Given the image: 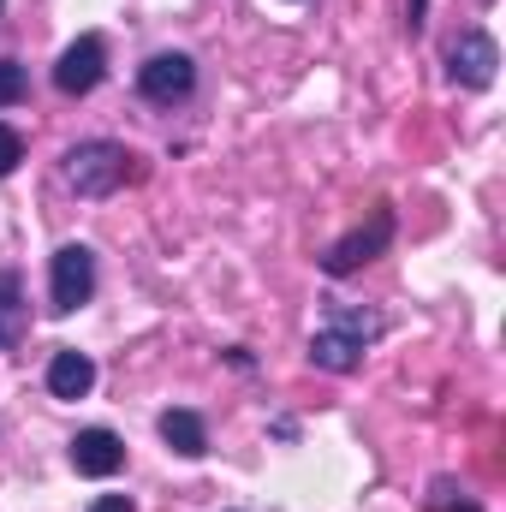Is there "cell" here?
Returning <instances> with one entry per match:
<instances>
[{"mask_svg": "<svg viewBox=\"0 0 506 512\" xmlns=\"http://www.w3.org/2000/svg\"><path fill=\"white\" fill-rule=\"evenodd\" d=\"M381 334V316L358 310V304H334L328 322L310 334V364L328 370V376H352L364 364V346Z\"/></svg>", "mask_w": 506, "mask_h": 512, "instance_id": "obj_1", "label": "cell"}, {"mask_svg": "<svg viewBox=\"0 0 506 512\" xmlns=\"http://www.w3.org/2000/svg\"><path fill=\"white\" fill-rule=\"evenodd\" d=\"M60 173H66V185H72L78 197L102 203V197H114V191L131 179V149L114 143V137H84V143L66 149Z\"/></svg>", "mask_w": 506, "mask_h": 512, "instance_id": "obj_2", "label": "cell"}, {"mask_svg": "<svg viewBox=\"0 0 506 512\" xmlns=\"http://www.w3.org/2000/svg\"><path fill=\"white\" fill-rule=\"evenodd\" d=\"M96 298V251L90 245H60L48 262V310L72 316Z\"/></svg>", "mask_w": 506, "mask_h": 512, "instance_id": "obj_3", "label": "cell"}, {"mask_svg": "<svg viewBox=\"0 0 506 512\" xmlns=\"http://www.w3.org/2000/svg\"><path fill=\"white\" fill-rule=\"evenodd\" d=\"M387 245H393V209L381 203L364 227H352L346 239H334V245L322 251V274H328V280H346V274H358L364 262H376Z\"/></svg>", "mask_w": 506, "mask_h": 512, "instance_id": "obj_4", "label": "cell"}, {"mask_svg": "<svg viewBox=\"0 0 506 512\" xmlns=\"http://www.w3.org/2000/svg\"><path fill=\"white\" fill-rule=\"evenodd\" d=\"M191 90H197V60L179 54V48L149 54V60L137 66V96L155 102V108H179V102H191Z\"/></svg>", "mask_w": 506, "mask_h": 512, "instance_id": "obj_5", "label": "cell"}, {"mask_svg": "<svg viewBox=\"0 0 506 512\" xmlns=\"http://www.w3.org/2000/svg\"><path fill=\"white\" fill-rule=\"evenodd\" d=\"M495 66H501V48L489 30H465L453 48H447V78L459 90H489L495 84Z\"/></svg>", "mask_w": 506, "mask_h": 512, "instance_id": "obj_6", "label": "cell"}, {"mask_svg": "<svg viewBox=\"0 0 506 512\" xmlns=\"http://www.w3.org/2000/svg\"><path fill=\"white\" fill-rule=\"evenodd\" d=\"M108 78V42L102 36H78L60 60H54V90L60 96H90Z\"/></svg>", "mask_w": 506, "mask_h": 512, "instance_id": "obj_7", "label": "cell"}, {"mask_svg": "<svg viewBox=\"0 0 506 512\" xmlns=\"http://www.w3.org/2000/svg\"><path fill=\"white\" fill-rule=\"evenodd\" d=\"M66 459H72V471L78 477H120L126 471V441L114 435V429H78L72 435V447H66Z\"/></svg>", "mask_w": 506, "mask_h": 512, "instance_id": "obj_8", "label": "cell"}, {"mask_svg": "<svg viewBox=\"0 0 506 512\" xmlns=\"http://www.w3.org/2000/svg\"><path fill=\"white\" fill-rule=\"evenodd\" d=\"M161 441H167L179 459H203V453H209V429H203V417L185 411V405L161 411Z\"/></svg>", "mask_w": 506, "mask_h": 512, "instance_id": "obj_9", "label": "cell"}, {"mask_svg": "<svg viewBox=\"0 0 506 512\" xmlns=\"http://www.w3.org/2000/svg\"><path fill=\"white\" fill-rule=\"evenodd\" d=\"M96 387V364L84 352H54L48 358V393L54 399H84Z\"/></svg>", "mask_w": 506, "mask_h": 512, "instance_id": "obj_10", "label": "cell"}, {"mask_svg": "<svg viewBox=\"0 0 506 512\" xmlns=\"http://www.w3.org/2000/svg\"><path fill=\"white\" fill-rule=\"evenodd\" d=\"M18 334H24V280L18 268H0V352L18 346Z\"/></svg>", "mask_w": 506, "mask_h": 512, "instance_id": "obj_11", "label": "cell"}, {"mask_svg": "<svg viewBox=\"0 0 506 512\" xmlns=\"http://www.w3.org/2000/svg\"><path fill=\"white\" fill-rule=\"evenodd\" d=\"M30 96V72L18 60H0V108H18Z\"/></svg>", "mask_w": 506, "mask_h": 512, "instance_id": "obj_12", "label": "cell"}, {"mask_svg": "<svg viewBox=\"0 0 506 512\" xmlns=\"http://www.w3.org/2000/svg\"><path fill=\"white\" fill-rule=\"evenodd\" d=\"M429 512H483V507H477L465 489H453V483H435V489H429Z\"/></svg>", "mask_w": 506, "mask_h": 512, "instance_id": "obj_13", "label": "cell"}, {"mask_svg": "<svg viewBox=\"0 0 506 512\" xmlns=\"http://www.w3.org/2000/svg\"><path fill=\"white\" fill-rule=\"evenodd\" d=\"M18 161H24V137H18L12 126H0V179H6Z\"/></svg>", "mask_w": 506, "mask_h": 512, "instance_id": "obj_14", "label": "cell"}, {"mask_svg": "<svg viewBox=\"0 0 506 512\" xmlns=\"http://www.w3.org/2000/svg\"><path fill=\"white\" fill-rule=\"evenodd\" d=\"M423 24H429V0H411V6H405V30H411V36H417V30H423Z\"/></svg>", "mask_w": 506, "mask_h": 512, "instance_id": "obj_15", "label": "cell"}, {"mask_svg": "<svg viewBox=\"0 0 506 512\" xmlns=\"http://www.w3.org/2000/svg\"><path fill=\"white\" fill-rule=\"evenodd\" d=\"M90 512H131V495H102Z\"/></svg>", "mask_w": 506, "mask_h": 512, "instance_id": "obj_16", "label": "cell"}, {"mask_svg": "<svg viewBox=\"0 0 506 512\" xmlns=\"http://www.w3.org/2000/svg\"><path fill=\"white\" fill-rule=\"evenodd\" d=\"M0 6H6V0H0Z\"/></svg>", "mask_w": 506, "mask_h": 512, "instance_id": "obj_17", "label": "cell"}]
</instances>
